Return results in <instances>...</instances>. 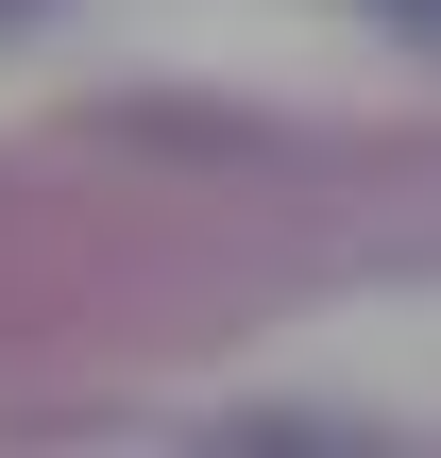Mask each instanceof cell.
<instances>
[{"label":"cell","instance_id":"cell-1","mask_svg":"<svg viewBox=\"0 0 441 458\" xmlns=\"http://www.w3.org/2000/svg\"><path fill=\"white\" fill-rule=\"evenodd\" d=\"M374 17H408V34H425V51H441V0H374Z\"/></svg>","mask_w":441,"mask_h":458}]
</instances>
